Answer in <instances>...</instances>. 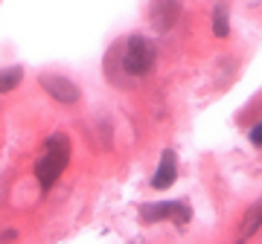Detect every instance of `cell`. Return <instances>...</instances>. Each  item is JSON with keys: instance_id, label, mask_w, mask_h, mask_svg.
<instances>
[{"instance_id": "8", "label": "cell", "mask_w": 262, "mask_h": 244, "mask_svg": "<svg viewBox=\"0 0 262 244\" xmlns=\"http://www.w3.org/2000/svg\"><path fill=\"white\" fill-rule=\"evenodd\" d=\"M262 227V201H256L248 212H245V221H242V241L245 238H253L256 230Z\"/></svg>"}, {"instance_id": "4", "label": "cell", "mask_w": 262, "mask_h": 244, "mask_svg": "<svg viewBox=\"0 0 262 244\" xmlns=\"http://www.w3.org/2000/svg\"><path fill=\"white\" fill-rule=\"evenodd\" d=\"M192 218L187 201H155V204H143L140 207V221L143 224H160V221H175V224H187Z\"/></svg>"}, {"instance_id": "5", "label": "cell", "mask_w": 262, "mask_h": 244, "mask_svg": "<svg viewBox=\"0 0 262 244\" xmlns=\"http://www.w3.org/2000/svg\"><path fill=\"white\" fill-rule=\"evenodd\" d=\"M181 18V0H155L149 9V20L151 27H155V32H169V29L178 23Z\"/></svg>"}, {"instance_id": "6", "label": "cell", "mask_w": 262, "mask_h": 244, "mask_svg": "<svg viewBox=\"0 0 262 244\" xmlns=\"http://www.w3.org/2000/svg\"><path fill=\"white\" fill-rule=\"evenodd\" d=\"M175 180H178V154H175V149H163L160 151L158 169L151 175V189H158V192L172 189Z\"/></svg>"}, {"instance_id": "10", "label": "cell", "mask_w": 262, "mask_h": 244, "mask_svg": "<svg viewBox=\"0 0 262 244\" xmlns=\"http://www.w3.org/2000/svg\"><path fill=\"white\" fill-rule=\"evenodd\" d=\"M248 140H251V145H256V149H262V122H256L251 131H248Z\"/></svg>"}, {"instance_id": "9", "label": "cell", "mask_w": 262, "mask_h": 244, "mask_svg": "<svg viewBox=\"0 0 262 244\" xmlns=\"http://www.w3.org/2000/svg\"><path fill=\"white\" fill-rule=\"evenodd\" d=\"M213 35L215 38L230 35V15H227V6H215L213 9Z\"/></svg>"}, {"instance_id": "1", "label": "cell", "mask_w": 262, "mask_h": 244, "mask_svg": "<svg viewBox=\"0 0 262 244\" xmlns=\"http://www.w3.org/2000/svg\"><path fill=\"white\" fill-rule=\"evenodd\" d=\"M155 67H158V50L151 44V38L140 35V32L114 44L108 58H105V73L117 87H125L134 79L155 73Z\"/></svg>"}, {"instance_id": "2", "label": "cell", "mask_w": 262, "mask_h": 244, "mask_svg": "<svg viewBox=\"0 0 262 244\" xmlns=\"http://www.w3.org/2000/svg\"><path fill=\"white\" fill-rule=\"evenodd\" d=\"M70 157H73V142L64 131H53L44 140V149H41V157L35 160V180L41 192H50V189L58 183V178L67 172L70 166Z\"/></svg>"}, {"instance_id": "3", "label": "cell", "mask_w": 262, "mask_h": 244, "mask_svg": "<svg viewBox=\"0 0 262 244\" xmlns=\"http://www.w3.org/2000/svg\"><path fill=\"white\" fill-rule=\"evenodd\" d=\"M38 85H41V90H44L53 102L64 105V108H73V105L82 102V87L64 73H41L38 76Z\"/></svg>"}, {"instance_id": "7", "label": "cell", "mask_w": 262, "mask_h": 244, "mask_svg": "<svg viewBox=\"0 0 262 244\" xmlns=\"http://www.w3.org/2000/svg\"><path fill=\"white\" fill-rule=\"evenodd\" d=\"M20 82H24V67L20 64H9V67H0V96L18 90Z\"/></svg>"}]
</instances>
